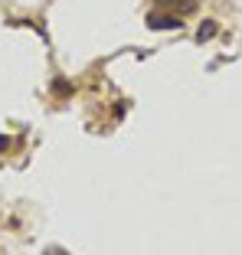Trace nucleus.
I'll use <instances>...</instances> for the list:
<instances>
[{"label": "nucleus", "instance_id": "1", "mask_svg": "<svg viewBox=\"0 0 242 255\" xmlns=\"http://www.w3.org/2000/svg\"><path fill=\"white\" fill-rule=\"evenodd\" d=\"M147 26H151V30H180L183 23H180V16H164V13H151V16H147Z\"/></svg>", "mask_w": 242, "mask_h": 255}, {"label": "nucleus", "instance_id": "2", "mask_svg": "<svg viewBox=\"0 0 242 255\" xmlns=\"http://www.w3.org/2000/svg\"><path fill=\"white\" fill-rule=\"evenodd\" d=\"M160 7H174L180 13H190V10H197V0H157Z\"/></svg>", "mask_w": 242, "mask_h": 255}, {"label": "nucleus", "instance_id": "3", "mask_svg": "<svg viewBox=\"0 0 242 255\" xmlns=\"http://www.w3.org/2000/svg\"><path fill=\"white\" fill-rule=\"evenodd\" d=\"M216 30H220V26H216L213 20H203V26H200L197 39H200V43H206V39H213V36H216Z\"/></svg>", "mask_w": 242, "mask_h": 255}, {"label": "nucleus", "instance_id": "4", "mask_svg": "<svg viewBox=\"0 0 242 255\" xmlns=\"http://www.w3.org/2000/svg\"><path fill=\"white\" fill-rule=\"evenodd\" d=\"M7 147H10V137H7V134H0V154H3Z\"/></svg>", "mask_w": 242, "mask_h": 255}, {"label": "nucleus", "instance_id": "5", "mask_svg": "<svg viewBox=\"0 0 242 255\" xmlns=\"http://www.w3.org/2000/svg\"><path fill=\"white\" fill-rule=\"evenodd\" d=\"M46 255H69V252H66V249H56V246H53V249H46Z\"/></svg>", "mask_w": 242, "mask_h": 255}]
</instances>
